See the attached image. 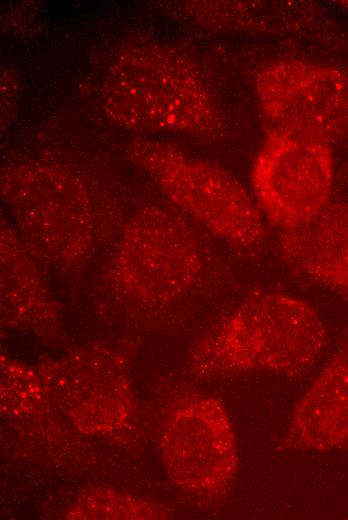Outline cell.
Segmentation results:
<instances>
[{
  "label": "cell",
  "mask_w": 348,
  "mask_h": 520,
  "mask_svg": "<svg viewBox=\"0 0 348 520\" xmlns=\"http://www.w3.org/2000/svg\"><path fill=\"white\" fill-rule=\"evenodd\" d=\"M255 91L272 127L331 144L348 139V70L301 59L278 60L259 70Z\"/></svg>",
  "instance_id": "obj_5"
},
{
  "label": "cell",
  "mask_w": 348,
  "mask_h": 520,
  "mask_svg": "<svg viewBox=\"0 0 348 520\" xmlns=\"http://www.w3.org/2000/svg\"><path fill=\"white\" fill-rule=\"evenodd\" d=\"M327 345V332L307 302L278 291L247 296L205 341L197 364L219 372L264 371L300 375L312 368Z\"/></svg>",
  "instance_id": "obj_1"
},
{
  "label": "cell",
  "mask_w": 348,
  "mask_h": 520,
  "mask_svg": "<svg viewBox=\"0 0 348 520\" xmlns=\"http://www.w3.org/2000/svg\"><path fill=\"white\" fill-rule=\"evenodd\" d=\"M342 6L348 9V1H342L340 2Z\"/></svg>",
  "instance_id": "obj_9"
},
{
  "label": "cell",
  "mask_w": 348,
  "mask_h": 520,
  "mask_svg": "<svg viewBox=\"0 0 348 520\" xmlns=\"http://www.w3.org/2000/svg\"><path fill=\"white\" fill-rule=\"evenodd\" d=\"M162 445L170 476L187 490L221 493L236 475L235 434L226 411L212 398L182 400L167 418Z\"/></svg>",
  "instance_id": "obj_6"
},
{
  "label": "cell",
  "mask_w": 348,
  "mask_h": 520,
  "mask_svg": "<svg viewBox=\"0 0 348 520\" xmlns=\"http://www.w3.org/2000/svg\"><path fill=\"white\" fill-rule=\"evenodd\" d=\"M147 156L166 193L214 234L248 251L265 244L268 233L261 209L228 171L171 145L149 146Z\"/></svg>",
  "instance_id": "obj_4"
},
{
  "label": "cell",
  "mask_w": 348,
  "mask_h": 520,
  "mask_svg": "<svg viewBox=\"0 0 348 520\" xmlns=\"http://www.w3.org/2000/svg\"><path fill=\"white\" fill-rule=\"evenodd\" d=\"M348 444V332L296 405L287 449L329 451Z\"/></svg>",
  "instance_id": "obj_7"
},
{
  "label": "cell",
  "mask_w": 348,
  "mask_h": 520,
  "mask_svg": "<svg viewBox=\"0 0 348 520\" xmlns=\"http://www.w3.org/2000/svg\"><path fill=\"white\" fill-rule=\"evenodd\" d=\"M284 262L348 299V202L333 198L308 222L281 230Z\"/></svg>",
  "instance_id": "obj_8"
},
{
  "label": "cell",
  "mask_w": 348,
  "mask_h": 520,
  "mask_svg": "<svg viewBox=\"0 0 348 520\" xmlns=\"http://www.w3.org/2000/svg\"><path fill=\"white\" fill-rule=\"evenodd\" d=\"M120 60L109 86L117 117L127 125L202 137L221 131L214 101L187 58L149 45Z\"/></svg>",
  "instance_id": "obj_2"
},
{
  "label": "cell",
  "mask_w": 348,
  "mask_h": 520,
  "mask_svg": "<svg viewBox=\"0 0 348 520\" xmlns=\"http://www.w3.org/2000/svg\"><path fill=\"white\" fill-rule=\"evenodd\" d=\"M332 144L278 127L264 135L251 170L262 213L281 230L315 217L332 199Z\"/></svg>",
  "instance_id": "obj_3"
}]
</instances>
